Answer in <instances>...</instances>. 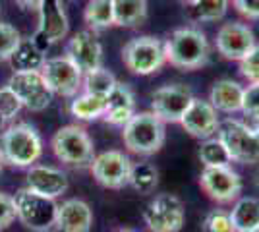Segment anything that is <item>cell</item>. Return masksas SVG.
<instances>
[{"label": "cell", "instance_id": "cell-38", "mask_svg": "<svg viewBox=\"0 0 259 232\" xmlns=\"http://www.w3.org/2000/svg\"><path fill=\"white\" fill-rule=\"evenodd\" d=\"M23 12H31V10H39V6H41V2L43 0H14Z\"/></svg>", "mask_w": 259, "mask_h": 232}, {"label": "cell", "instance_id": "cell-42", "mask_svg": "<svg viewBox=\"0 0 259 232\" xmlns=\"http://www.w3.org/2000/svg\"><path fill=\"white\" fill-rule=\"evenodd\" d=\"M255 186L259 188V168H257V172H255Z\"/></svg>", "mask_w": 259, "mask_h": 232}, {"label": "cell", "instance_id": "cell-35", "mask_svg": "<svg viewBox=\"0 0 259 232\" xmlns=\"http://www.w3.org/2000/svg\"><path fill=\"white\" fill-rule=\"evenodd\" d=\"M240 74L246 77L249 83L259 81V43H255V47L240 60Z\"/></svg>", "mask_w": 259, "mask_h": 232}, {"label": "cell", "instance_id": "cell-15", "mask_svg": "<svg viewBox=\"0 0 259 232\" xmlns=\"http://www.w3.org/2000/svg\"><path fill=\"white\" fill-rule=\"evenodd\" d=\"M215 47L219 55H223L227 60L240 62L255 47V35L246 23L227 22L217 31Z\"/></svg>", "mask_w": 259, "mask_h": 232}, {"label": "cell", "instance_id": "cell-25", "mask_svg": "<svg viewBox=\"0 0 259 232\" xmlns=\"http://www.w3.org/2000/svg\"><path fill=\"white\" fill-rule=\"evenodd\" d=\"M105 107H107V99L105 97L89 95V93H79L70 103V114L76 120L95 122L99 118H103Z\"/></svg>", "mask_w": 259, "mask_h": 232}, {"label": "cell", "instance_id": "cell-36", "mask_svg": "<svg viewBox=\"0 0 259 232\" xmlns=\"http://www.w3.org/2000/svg\"><path fill=\"white\" fill-rule=\"evenodd\" d=\"M16 221V203L14 196L0 192V232L6 230L12 222Z\"/></svg>", "mask_w": 259, "mask_h": 232}, {"label": "cell", "instance_id": "cell-18", "mask_svg": "<svg viewBox=\"0 0 259 232\" xmlns=\"http://www.w3.org/2000/svg\"><path fill=\"white\" fill-rule=\"evenodd\" d=\"M54 228L58 232H91L93 228V209L79 198H70L58 203Z\"/></svg>", "mask_w": 259, "mask_h": 232}, {"label": "cell", "instance_id": "cell-13", "mask_svg": "<svg viewBox=\"0 0 259 232\" xmlns=\"http://www.w3.org/2000/svg\"><path fill=\"white\" fill-rule=\"evenodd\" d=\"M194 101L192 89L182 83H168L155 89L151 95V112H155L164 124H180L184 112Z\"/></svg>", "mask_w": 259, "mask_h": 232}, {"label": "cell", "instance_id": "cell-26", "mask_svg": "<svg viewBox=\"0 0 259 232\" xmlns=\"http://www.w3.org/2000/svg\"><path fill=\"white\" fill-rule=\"evenodd\" d=\"M83 20L91 31H105L114 25L112 0H89L83 10Z\"/></svg>", "mask_w": 259, "mask_h": 232}, {"label": "cell", "instance_id": "cell-27", "mask_svg": "<svg viewBox=\"0 0 259 232\" xmlns=\"http://www.w3.org/2000/svg\"><path fill=\"white\" fill-rule=\"evenodd\" d=\"M230 0H195L188 6L190 18L197 23L221 22L228 12Z\"/></svg>", "mask_w": 259, "mask_h": 232}, {"label": "cell", "instance_id": "cell-12", "mask_svg": "<svg viewBox=\"0 0 259 232\" xmlns=\"http://www.w3.org/2000/svg\"><path fill=\"white\" fill-rule=\"evenodd\" d=\"M16 93L23 107L31 112H43L53 103V91L49 89L41 70L37 72H14L6 83Z\"/></svg>", "mask_w": 259, "mask_h": 232}, {"label": "cell", "instance_id": "cell-30", "mask_svg": "<svg viewBox=\"0 0 259 232\" xmlns=\"http://www.w3.org/2000/svg\"><path fill=\"white\" fill-rule=\"evenodd\" d=\"M199 161L203 163V166H230L232 157L228 153L227 145L221 142V137L213 135L201 142Z\"/></svg>", "mask_w": 259, "mask_h": 232}, {"label": "cell", "instance_id": "cell-22", "mask_svg": "<svg viewBox=\"0 0 259 232\" xmlns=\"http://www.w3.org/2000/svg\"><path fill=\"white\" fill-rule=\"evenodd\" d=\"M114 25L118 27H140L149 16L147 0H112Z\"/></svg>", "mask_w": 259, "mask_h": 232}, {"label": "cell", "instance_id": "cell-33", "mask_svg": "<svg viewBox=\"0 0 259 232\" xmlns=\"http://www.w3.org/2000/svg\"><path fill=\"white\" fill-rule=\"evenodd\" d=\"M203 232H234L230 215L225 209H211L203 219Z\"/></svg>", "mask_w": 259, "mask_h": 232}, {"label": "cell", "instance_id": "cell-20", "mask_svg": "<svg viewBox=\"0 0 259 232\" xmlns=\"http://www.w3.org/2000/svg\"><path fill=\"white\" fill-rule=\"evenodd\" d=\"M136 114V97L128 83L118 81L114 89L108 93L107 107L103 118L112 126H124Z\"/></svg>", "mask_w": 259, "mask_h": 232}, {"label": "cell", "instance_id": "cell-4", "mask_svg": "<svg viewBox=\"0 0 259 232\" xmlns=\"http://www.w3.org/2000/svg\"><path fill=\"white\" fill-rule=\"evenodd\" d=\"M54 157L72 168H87L95 159V144L83 126L68 124L58 128L51 140Z\"/></svg>", "mask_w": 259, "mask_h": 232}, {"label": "cell", "instance_id": "cell-7", "mask_svg": "<svg viewBox=\"0 0 259 232\" xmlns=\"http://www.w3.org/2000/svg\"><path fill=\"white\" fill-rule=\"evenodd\" d=\"M217 135L227 145L232 161H236L240 165L259 163V142L255 140L249 124L236 118H227L219 124Z\"/></svg>", "mask_w": 259, "mask_h": 232}, {"label": "cell", "instance_id": "cell-5", "mask_svg": "<svg viewBox=\"0 0 259 232\" xmlns=\"http://www.w3.org/2000/svg\"><path fill=\"white\" fill-rule=\"evenodd\" d=\"M14 203H16V219L25 228L33 232H49L51 228H54L56 213H58L56 199L37 194L25 186L16 192Z\"/></svg>", "mask_w": 259, "mask_h": 232}, {"label": "cell", "instance_id": "cell-28", "mask_svg": "<svg viewBox=\"0 0 259 232\" xmlns=\"http://www.w3.org/2000/svg\"><path fill=\"white\" fill-rule=\"evenodd\" d=\"M130 186L138 194H153L159 186V170L151 163H134L130 174Z\"/></svg>", "mask_w": 259, "mask_h": 232}, {"label": "cell", "instance_id": "cell-34", "mask_svg": "<svg viewBox=\"0 0 259 232\" xmlns=\"http://www.w3.org/2000/svg\"><path fill=\"white\" fill-rule=\"evenodd\" d=\"M242 114L248 116L251 122L259 120V81H253L248 87H244Z\"/></svg>", "mask_w": 259, "mask_h": 232}, {"label": "cell", "instance_id": "cell-41", "mask_svg": "<svg viewBox=\"0 0 259 232\" xmlns=\"http://www.w3.org/2000/svg\"><path fill=\"white\" fill-rule=\"evenodd\" d=\"M180 2H182V4H186V6H190V4H192V2H195V0H180Z\"/></svg>", "mask_w": 259, "mask_h": 232}, {"label": "cell", "instance_id": "cell-3", "mask_svg": "<svg viewBox=\"0 0 259 232\" xmlns=\"http://www.w3.org/2000/svg\"><path fill=\"white\" fill-rule=\"evenodd\" d=\"M122 140L130 153L149 157L159 153L166 142L164 122L151 111L136 112L122 126Z\"/></svg>", "mask_w": 259, "mask_h": 232}, {"label": "cell", "instance_id": "cell-43", "mask_svg": "<svg viewBox=\"0 0 259 232\" xmlns=\"http://www.w3.org/2000/svg\"><path fill=\"white\" fill-rule=\"evenodd\" d=\"M246 232H259V228H253V230H246Z\"/></svg>", "mask_w": 259, "mask_h": 232}, {"label": "cell", "instance_id": "cell-39", "mask_svg": "<svg viewBox=\"0 0 259 232\" xmlns=\"http://www.w3.org/2000/svg\"><path fill=\"white\" fill-rule=\"evenodd\" d=\"M251 130H253V135H255V140L259 142V120H255L251 124Z\"/></svg>", "mask_w": 259, "mask_h": 232}, {"label": "cell", "instance_id": "cell-19", "mask_svg": "<svg viewBox=\"0 0 259 232\" xmlns=\"http://www.w3.org/2000/svg\"><path fill=\"white\" fill-rule=\"evenodd\" d=\"M25 186L37 194H43L47 198H60L68 192V176L60 168L49 165H33L27 170Z\"/></svg>", "mask_w": 259, "mask_h": 232}, {"label": "cell", "instance_id": "cell-16", "mask_svg": "<svg viewBox=\"0 0 259 232\" xmlns=\"http://www.w3.org/2000/svg\"><path fill=\"white\" fill-rule=\"evenodd\" d=\"M66 56L83 74H89L103 66V44L97 39L95 31L83 29L70 37L68 47H66Z\"/></svg>", "mask_w": 259, "mask_h": 232}, {"label": "cell", "instance_id": "cell-23", "mask_svg": "<svg viewBox=\"0 0 259 232\" xmlns=\"http://www.w3.org/2000/svg\"><path fill=\"white\" fill-rule=\"evenodd\" d=\"M47 60L45 53L33 43V39H22L16 47L14 55L10 56V66L14 72H37L41 70Z\"/></svg>", "mask_w": 259, "mask_h": 232}, {"label": "cell", "instance_id": "cell-11", "mask_svg": "<svg viewBox=\"0 0 259 232\" xmlns=\"http://www.w3.org/2000/svg\"><path fill=\"white\" fill-rule=\"evenodd\" d=\"M186 221V211L180 198L161 194L143 211V222L149 232H180Z\"/></svg>", "mask_w": 259, "mask_h": 232}, {"label": "cell", "instance_id": "cell-32", "mask_svg": "<svg viewBox=\"0 0 259 232\" xmlns=\"http://www.w3.org/2000/svg\"><path fill=\"white\" fill-rule=\"evenodd\" d=\"M20 41H22V35L14 25L0 22V62L10 60V56L14 55Z\"/></svg>", "mask_w": 259, "mask_h": 232}, {"label": "cell", "instance_id": "cell-8", "mask_svg": "<svg viewBox=\"0 0 259 232\" xmlns=\"http://www.w3.org/2000/svg\"><path fill=\"white\" fill-rule=\"evenodd\" d=\"M39 25L31 35L33 43L43 53L51 49V44L64 41L70 33V20L64 8V0H43L39 6Z\"/></svg>", "mask_w": 259, "mask_h": 232}, {"label": "cell", "instance_id": "cell-9", "mask_svg": "<svg viewBox=\"0 0 259 232\" xmlns=\"http://www.w3.org/2000/svg\"><path fill=\"white\" fill-rule=\"evenodd\" d=\"M41 74L53 95L74 99L79 89L83 87V72L66 55L47 58L41 68Z\"/></svg>", "mask_w": 259, "mask_h": 232}, {"label": "cell", "instance_id": "cell-37", "mask_svg": "<svg viewBox=\"0 0 259 232\" xmlns=\"http://www.w3.org/2000/svg\"><path fill=\"white\" fill-rule=\"evenodd\" d=\"M240 16L246 20H259V0H230Z\"/></svg>", "mask_w": 259, "mask_h": 232}, {"label": "cell", "instance_id": "cell-2", "mask_svg": "<svg viewBox=\"0 0 259 232\" xmlns=\"http://www.w3.org/2000/svg\"><path fill=\"white\" fill-rule=\"evenodd\" d=\"M0 151L4 163L16 168H29L37 165L43 155L41 133L29 122L10 124L0 135Z\"/></svg>", "mask_w": 259, "mask_h": 232}, {"label": "cell", "instance_id": "cell-10", "mask_svg": "<svg viewBox=\"0 0 259 232\" xmlns=\"http://www.w3.org/2000/svg\"><path fill=\"white\" fill-rule=\"evenodd\" d=\"M132 159L118 149H108L95 155L91 163V174L99 186L107 190H122L130 186V174H132Z\"/></svg>", "mask_w": 259, "mask_h": 232}, {"label": "cell", "instance_id": "cell-1", "mask_svg": "<svg viewBox=\"0 0 259 232\" xmlns=\"http://www.w3.org/2000/svg\"><path fill=\"white\" fill-rule=\"evenodd\" d=\"M166 62L176 70L194 72L209 62L211 47L205 33L197 27H180L174 29L164 41Z\"/></svg>", "mask_w": 259, "mask_h": 232}, {"label": "cell", "instance_id": "cell-21", "mask_svg": "<svg viewBox=\"0 0 259 232\" xmlns=\"http://www.w3.org/2000/svg\"><path fill=\"white\" fill-rule=\"evenodd\" d=\"M209 103L217 109V112L225 114H236L242 112V103H244V87L234 81V79H219L213 83L209 91Z\"/></svg>", "mask_w": 259, "mask_h": 232}, {"label": "cell", "instance_id": "cell-17", "mask_svg": "<svg viewBox=\"0 0 259 232\" xmlns=\"http://www.w3.org/2000/svg\"><path fill=\"white\" fill-rule=\"evenodd\" d=\"M219 112L217 109L205 99H199L194 97V101L190 103L188 111L184 112L180 126H182L186 132L190 133L195 140H207V137H213L217 135L219 130Z\"/></svg>", "mask_w": 259, "mask_h": 232}, {"label": "cell", "instance_id": "cell-6", "mask_svg": "<svg viewBox=\"0 0 259 232\" xmlns=\"http://www.w3.org/2000/svg\"><path fill=\"white\" fill-rule=\"evenodd\" d=\"M122 62L136 76L157 74L166 64L164 41L151 35L134 37L122 49Z\"/></svg>", "mask_w": 259, "mask_h": 232}, {"label": "cell", "instance_id": "cell-31", "mask_svg": "<svg viewBox=\"0 0 259 232\" xmlns=\"http://www.w3.org/2000/svg\"><path fill=\"white\" fill-rule=\"evenodd\" d=\"M22 109L23 105L8 85L0 87V132H4L8 128L6 124L14 120Z\"/></svg>", "mask_w": 259, "mask_h": 232}, {"label": "cell", "instance_id": "cell-40", "mask_svg": "<svg viewBox=\"0 0 259 232\" xmlns=\"http://www.w3.org/2000/svg\"><path fill=\"white\" fill-rule=\"evenodd\" d=\"M2 170H4V157H2V151H0V174H2Z\"/></svg>", "mask_w": 259, "mask_h": 232}, {"label": "cell", "instance_id": "cell-44", "mask_svg": "<svg viewBox=\"0 0 259 232\" xmlns=\"http://www.w3.org/2000/svg\"><path fill=\"white\" fill-rule=\"evenodd\" d=\"M118 232H136V230H118Z\"/></svg>", "mask_w": 259, "mask_h": 232}, {"label": "cell", "instance_id": "cell-29", "mask_svg": "<svg viewBox=\"0 0 259 232\" xmlns=\"http://www.w3.org/2000/svg\"><path fill=\"white\" fill-rule=\"evenodd\" d=\"M118 83V79L114 77V74L107 70V68H97L89 74H83V93L89 95H97V97H105L107 99L108 93L114 89V85Z\"/></svg>", "mask_w": 259, "mask_h": 232}, {"label": "cell", "instance_id": "cell-24", "mask_svg": "<svg viewBox=\"0 0 259 232\" xmlns=\"http://www.w3.org/2000/svg\"><path fill=\"white\" fill-rule=\"evenodd\" d=\"M228 215H230L234 232H246L259 228V199L251 198V196L238 198Z\"/></svg>", "mask_w": 259, "mask_h": 232}, {"label": "cell", "instance_id": "cell-14", "mask_svg": "<svg viewBox=\"0 0 259 232\" xmlns=\"http://www.w3.org/2000/svg\"><path fill=\"white\" fill-rule=\"evenodd\" d=\"M201 190L217 203H234L242 194V178L232 166H205L199 176Z\"/></svg>", "mask_w": 259, "mask_h": 232}]
</instances>
